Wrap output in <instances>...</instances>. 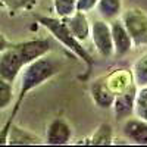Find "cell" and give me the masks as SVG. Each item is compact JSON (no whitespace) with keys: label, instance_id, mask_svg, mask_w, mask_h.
I'll return each instance as SVG.
<instances>
[{"label":"cell","instance_id":"6da1fadb","mask_svg":"<svg viewBox=\"0 0 147 147\" xmlns=\"http://www.w3.org/2000/svg\"><path fill=\"white\" fill-rule=\"evenodd\" d=\"M60 69H62L60 59L52 56L50 53L35 59L32 62H30L28 65L24 66L21 74H19V80H21L19 91H18L16 100L13 105V110H12V113L9 116V121L13 122L18 110H19L22 102L25 100V97L28 96V93H31L37 87H40V85H43L49 80H52L55 75H57L60 72Z\"/></svg>","mask_w":147,"mask_h":147},{"label":"cell","instance_id":"7a4b0ae2","mask_svg":"<svg viewBox=\"0 0 147 147\" xmlns=\"http://www.w3.org/2000/svg\"><path fill=\"white\" fill-rule=\"evenodd\" d=\"M38 24L53 35V38H56L63 47H66L69 52H72L81 62L85 63L87 66V74L91 72L94 66V57L90 55V52L82 46L81 41H78L75 37L71 34V31L66 28L65 22L62 18H55V16H38Z\"/></svg>","mask_w":147,"mask_h":147},{"label":"cell","instance_id":"3957f363","mask_svg":"<svg viewBox=\"0 0 147 147\" xmlns=\"http://www.w3.org/2000/svg\"><path fill=\"white\" fill-rule=\"evenodd\" d=\"M121 22L132 41L134 49H141L147 46V12L140 7H131L119 15Z\"/></svg>","mask_w":147,"mask_h":147},{"label":"cell","instance_id":"277c9868","mask_svg":"<svg viewBox=\"0 0 147 147\" xmlns=\"http://www.w3.org/2000/svg\"><path fill=\"white\" fill-rule=\"evenodd\" d=\"M90 38L96 52L102 57L109 59L113 56V41L107 21L100 18L90 22Z\"/></svg>","mask_w":147,"mask_h":147},{"label":"cell","instance_id":"5b68a950","mask_svg":"<svg viewBox=\"0 0 147 147\" xmlns=\"http://www.w3.org/2000/svg\"><path fill=\"white\" fill-rule=\"evenodd\" d=\"M24 66L25 62L15 44H10L5 52L0 53V77L3 80L13 84Z\"/></svg>","mask_w":147,"mask_h":147},{"label":"cell","instance_id":"8992f818","mask_svg":"<svg viewBox=\"0 0 147 147\" xmlns=\"http://www.w3.org/2000/svg\"><path fill=\"white\" fill-rule=\"evenodd\" d=\"M137 90H138V87L136 85V82H132L124 91L115 94V99H113V103H112V107L110 109H113V113H115L116 119L124 121V119L134 115Z\"/></svg>","mask_w":147,"mask_h":147},{"label":"cell","instance_id":"52a82bcc","mask_svg":"<svg viewBox=\"0 0 147 147\" xmlns=\"http://www.w3.org/2000/svg\"><path fill=\"white\" fill-rule=\"evenodd\" d=\"M18 47V50L24 59L25 65H28L32 60L38 59L47 53L52 52L53 43L50 38H34V40H27V41H21L15 44Z\"/></svg>","mask_w":147,"mask_h":147},{"label":"cell","instance_id":"ba28073f","mask_svg":"<svg viewBox=\"0 0 147 147\" xmlns=\"http://www.w3.org/2000/svg\"><path fill=\"white\" fill-rule=\"evenodd\" d=\"M72 140V127L63 118H55L46 129V141L50 146H63Z\"/></svg>","mask_w":147,"mask_h":147},{"label":"cell","instance_id":"9c48e42d","mask_svg":"<svg viewBox=\"0 0 147 147\" xmlns=\"http://www.w3.org/2000/svg\"><path fill=\"white\" fill-rule=\"evenodd\" d=\"M110 27V34H112V41H113V56H125L132 50V41L124 27V24L121 22L119 18L109 22Z\"/></svg>","mask_w":147,"mask_h":147},{"label":"cell","instance_id":"30bf717a","mask_svg":"<svg viewBox=\"0 0 147 147\" xmlns=\"http://www.w3.org/2000/svg\"><path fill=\"white\" fill-rule=\"evenodd\" d=\"M122 134L134 144L147 146V121L140 118H127L122 124Z\"/></svg>","mask_w":147,"mask_h":147},{"label":"cell","instance_id":"8fae6325","mask_svg":"<svg viewBox=\"0 0 147 147\" xmlns=\"http://www.w3.org/2000/svg\"><path fill=\"white\" fill-rule=\"evenodd\" d=\"M90 94L93 102L100 109H110L115 99V93L109 88V85L105 80V77L96 78L90 85Z\"/></svg>","mask_w":147,"mask_h":147},{"label":"cell","instance_id":"7c38bea8","mask_svg":"<svg viewBox=\"0 0 147 147\" xmlns=\"http://www.w3.org/2000/svg\"><path fill=\"white\" fill-rule=\"evenodd\" d=\"M66 28L71 31V34L81 43L87 41L90 38V22L85 16L84 12H75L68 18H62Z\"/></svg>","mask_w":147,"mask_h":147},{"label":"cell","instance_id":"4fadbf2b","mask_svg":"<svg viewBox=\"0 0 147 147\" xmlns=\"http://www.w3.org/2000/svg\"><path fill=\"white\" fill-rule=\"evenodd\" d=\"M43 140L35 136V134L27 131V129H22L21 127L12 124L9 134H7V144H13V146H34V144H41Z\"/></svg>","mask_w":147,"mask_h":147},{"label":"cell","instance_id":"5bb4252c","mask_svg":"<svg viewBox=\"0 0 147 147\" xmlns=\"http://www.w3.org/2000/svg\"><path fill=\"white\" fill-rule=\"evenodd\" d=\"M105 80L109 85V88L115 94L124 91L127 87H129V85L134 82L131 71H128V69H115L113 72H110L109 75H106Z\"/></svg>","mask_w":147,"mask_h":147},{"label":"cell","instance_id":"9a60e30c","mask_svg":"<svg viewBox=\"0 0 147 147\" xmlns=\"http://www.w3.org/2000/svg\"><path fill=\"white\" fill-rule=\"evenodd\" d=\"M96 9L102 19L110 22L119 18L122 12V0H99L96 5Z\"/></svg>","mask_w":147,"mask_h":147},{"label":"cell","instance_id":"2e32d148","mask_svg":"<svg viewBox=\"0 0 147 147\" xmlns=\"http://www.w3.org/2000/svg\"><path fill=\"white\" fill-rule=\"evenodd\" d=\"M132 81L136 82V85L140 87H146L147 85V53L140 56L132 65L131 69Z\"/></svg>","mask_w":147,"mask_h":147},{"label":"cell","instance_id":"e0dca14e","mask_svg":"<svg viewBox=\"0 0 147 147\" xmlns=\"http://www.w3.org/2000/svg\"><path fill=\"white\" fill-rule=\"evenodd\" d=\"M113 140V128L107 122H103L97 127L94 134L90 138V144L93 146H109Z\"/></svg>","mask_w":147,"mask_h":147},{"label":"cell","instance_id":"ac0fdd59","mask_svg":"<svg viewBox=\"0 0 147 147\" xmlns=\"http://www.w3.org/2000/svg\"><path fill=\"white\" fill-rule=\"evenodd\" d=\"M13 102V84L0 77V110L7 109Z\"/></svg>","mask_w":147,"mask_h":147},{"label":"cell","instance_id":"d6986e66","mask_svg":"<svg viewBox=\"0 0 147 147\" xmlns=\"http://www.w3.org/2000/svg\"><path fill=\"white\" fill-rule=\"evenodd\" d=\"M53 9L57 18H68L77 12V0H53Z\"/></svg>","mask_w":147,"mask_h":147},{"label":"cell","instance_id":"ffe728a7","mask_svg":"<svg viewBox=\"0 0 147 147\" xmlns=\"http://www.w3.org/2000/svg\"><path fill=\"white\" fill-rule=\"evenodd\" d=\"M37 0H0V6L10 12H25L35 7Z\"/></svg>","mask_w":147,"mask_h":147},{"label":"cell","instance_id":"44dd1931","mask_svg":"<svg viewBox=\"0 0 147 147\" xmlns=\"http://www.w3.org/2000/svg\"><path fill=\"white\" fill-rule=\"evenodd\" d=\"M134 113L137 118L147 121V85L140 87L137 90V97H136V110Z\"/></svg>","mask_w":147,"mask_h":147},{"label":"cell","instance_id":"7402d4cb","mask_svg":"<svg viewBox=\"0 0 147 147\" xmlns=\"http://www.w3.org/2000/svg\"><path fill=\"white\" fill-rule=\"evenodd\" d=\"M97 2L99 0H77V10L87 13V12H90L96 7Z\"/></svg>","mask_w":147,"mask_h":147},{"label":"cell","instance_id":"603a6c76","mask_svg":"<svg viewBox=\"0 0 147 147\" xmlns=\"http://www.w3.org/2000/svg\"><path fill=\"white\" fill-rule=\"evenodd\" d=\"M10 46V43L7 41V38H6V37H5V34H2V32H0V53H2V52H5L6 50V49Z\"/></svg>","mask_w":147,"mask_h":147}]
</instances>
